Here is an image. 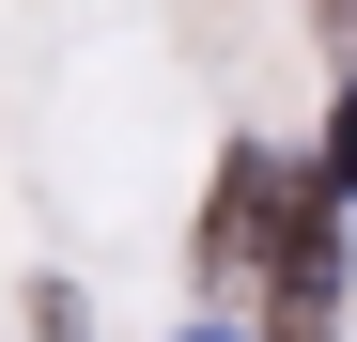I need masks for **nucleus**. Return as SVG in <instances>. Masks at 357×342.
I'll return each mask as SVG.
<instances>
[{"label": "nucleus", "instance_id": "nucleus-1", "mask_svg": "<svg viewBox=\"0 0 357 342\" xmlns=\"http://www.w3.org/2000/svg\"><path fill=\"white\" fill-rule=\"evenodd\" d=\"M280 342H326V202L311 187H280Z\"/></svg>", "mask_w": 357, "mask_h": 342}]
</instances>
